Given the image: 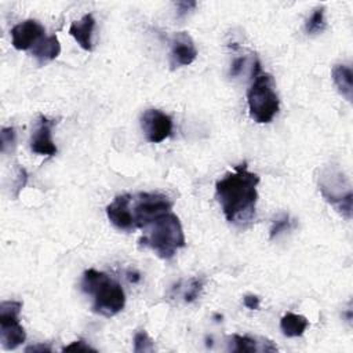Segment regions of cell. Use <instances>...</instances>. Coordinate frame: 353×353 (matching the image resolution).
Masks as SVG:
<instances>
[{"instance_id": "obj_11", "label": "cell", "mask_w": 353, "mask_h": 353, "mask_svg": "<svg viewBox=\"0 0 353 353\" xmlns=\"http://www.w3.org/2000/svg\"><path fill=\"white\" fill-rule=\"evenodd\" d=\"M197 57V50L193 39L188 32H178L171 40L170 65L171 69L190 65Z\"/></svg>"}, {"instance_id": "obj_5", "label": "cell", "mask_w": 353, "mask_h": 353, "mask_svg": "<svg viewBox=\"0 0 353 353\" xmlns=\"http://www.w3.org/2000/svg\"><path fill=\"white\" fill-rule=\"evenodd\" d=\"M319 189L323 197L346 219L352 218V190L341 171H325L319 179Z\"/></svg>"}, {"instance_id": "obj_10", "label": "cell", "mask_w": 353, "mask_h": 353, "mask_svg": "<svg viewBox=\"0 0 353 353\" xmlns=\"http://www.w3.org/2000/svg\"><path fill=\"white\" fill-rule=\"evenodd\" d=\"M131 199L132 196L128 193L116 196L114 200L106 207V215L110 223L119 230L131 232L137 229L132 212H131Z\"/></svg>"}, {"instance_id": "obj_14", "label": "cell", "mask_w": 353, "mask_h": 353, "mask_svg": "<svg viewBox=\"0 0 353 353\" xmlns=\"http://www.w3.org/2000/svg\"><path fill=\"white\" fill-rule=\"evenodd\" d=\"M61 54V44L55 34L43 37L33 48L32 55L36 58L39 65H46L54 61Z\"/></svg>"}, {"instance_id": "obj_12", "label": "cell", "mask_w": 353, "mask_h": 353, "mask_svg": "<svg viewBox=\"0 0 353 353\" xmlns=\"http://www.w3.org/2000/svg\"><path fill=\"white\" fill-rule=\"evenodd\" d=\"M55 125L54 120L47 119L46 116H40L36 124V128L30 138V150L37 154L54 156L57 154V146L52 141L51 130Z\"/></svg>"}, {"instance_id": "obj_3", "label": "cell", "mask_w": 353, "mask_h": 353, "mask_svg": "<svg viewBox=\"0 0 353 353\" xmlns=\"http://www.w3.org/2000/svg\"><path fill=\"white\" fill-rule=\"evenodd\" d=\"M143 229L139 244L149 247L163 259H171L176 250L186 245L181 221L172 212L159 216Z\"/></svg>"}, {"instance_id": "obj_21", "label": "cell", "mask_w": 353, "mask_h": 353, "mask_svg": "<svg viewBox=\"0 0 353 353\" xmlns=\"http://www.w3.org/2000/svg\"><path fill=\"white\" fill-rule=\"evenodd\" d=\"M15 141H17V134L14 127H1V131H0L1 153L10 152L15 146Z\"/></svg>"}, {"instance_id": "obj_4", "label": "cell", "mask_w": 353, "mask_h": 353, "mask_svg": "<svg viewBox=\"0 0 353 353\" xmlns=\"http://www.w3.org/2000/svg\"><path fill=\"white\" fill-rule=\"evenodd\" d=\"M247 102L250 117L259 124L273 120L280 108L276 84L272 74L261 72L252 77V83L247 91Z\"/></svg>"}, {"instance_id": "obj_22", "label": "cell", "mask_w": 353, "mask_h": 353, "mask_svg": "<svg viewBox=\"0 0 353 353\" xmlns=\"http://www.w3.org/2000/svg\"><path fill=\"white\" fill-rule=\"evenodd\" d=\"M291 226H292V221L290 219V216H288L287 214H283L281 216H279V218H276V219L273 221L272 228H270V234H269L270 239H274V237H277L280 233L290 230Z\"/></svg>"}, {"instance_id": "obj_23", "label": "cell", "mask_w": 353, "mask_h": 353, "mask_svg": "<svg viewBox=\"0 0 353 353\" xmlns=\"http://www.w3.org/2000/svg\"><path fill=\"white\" fill-rule=\"evenodd\" d=\"M197 3L194 0H181L175 3L176 7V15L178 18H183L185 15H188L190 11H193L196 8Z\"/></svg>"}, {"instance_id": "obj_28", "label": "cell", "mask_w": 353, "mask_h": 353, "mask_svg": "<svg viewBox=\"0 0 353 353\" xmlns=\"http://www.w3.org/2000/svg\"><path fill=\"white\" fill-rule=\"evenodd\" d=\"M127 277H128V280L131 281V283H138L139 280H141V276H139V273L138 272H128L127 273Z\"/></svg>"}, {"instance_id": "obj_16", "label": "cell", "mask_w": 353, "mask_h": 353, "mask_svg": "<svg viewBox=\"0 0 353 353\" xmlns=\"http://www.w3.org/2000/svg\"><path fill=\"white\" fill-rule=\"evenodd\" d=\"M309 321L305 316L296 313H287L280 320V328L283 334L288 338H295L303 335L305 330L307 328Z\"/></svg>"}, {"instance_id": "obj_2", "label": "cell", "mask_w": 353, "mask_h": 353, "mask_svg": "<svg viewBox=\"0 0 353 353\" xmlns=\"http://www.w3.org/2000/svg\"><path fill=\"white\" fill-rule=\"evenodd\" d=\"M81 291L94 298L92 312L112 317L121 312L125 305V294L121 285L103 272L87 269L83 273Z\"/></svg>"}, {"instance_id": "obj_19", "label": "cell", "mask_w": 353, "mask_h": 353, "mask_svg": "<svg viewBox=\"0 0 353 353\" xmlns=\"http://www.w3.org/2000/svg\"><path fill=\"white\" fill-rule=\"evenodd\" d=\"M134 352L135 353L153 352V341L150 339V336L145 330H141L134 335Z\"/></svg>"}, {"instance_id": "obj_7", "label": "cell", "mask_w": 353, "mask_h": 353, "mask_svg": "<svg viewBox=\"0 0 353 353\" xmlns=\"http://www.w3.org/2000/svg\"><path fill=\"white\" fill-rule=\"evenodd\" d=\"M22 302L4 301L0 303V342L3 349L14 350L26 339V332L19 324Z\"/></svg>"}, {"instance_id": "obj_6", "label": "cell", "mask_w": 353, "mask_h": 353, "mask_svg": "<svg viewBox=\"0 0 353 353\" xmlns=\"http://www.w3.org/2000/svg\"><path fill=\"white\" fill-rule=\"evenodd\" d=\"M131 212L137 228H145L159 216L170 212L172 201L161 193H138L131 199Z\"/></svg>"}, {"instance_id": "obj_24", "label": "cell", "mask_w": 353, "mask_h": 353, "mask_svg": "<svg viewBox=\"0 0 353 353\" xmlns=\"http://www.w3.org/2000/svg\"><path fill=\"white\" fill-rule=\"evenodd\" d=\"M62 352H97V350L94 347H91L85 341L79 339V341H74L70 345L65 346L62 349Z\"/></svg>"}, {"instance_id": "obj_8", "label": "cell", "mask_w": 353, "mask_h": 353, "mask_svg": "<svg viewBox=\"0 0 353 353\" xmlns=\"http://www.w3.org/2000/svg\"><path fill=\"white\" fill-rule=\"evenodd\" d=\"M141 128L148 142L159 143L171 135L172 119L159 109H148L141 114Z\"/></svg>"}, {"instance_id": "obj_25", "label": "cell", "mask_w": 353, "mask_h": 353, "mask_svg": "<svg viewBox=\"0 0 353 353\" xmlns=\"http://www.w3.org/2000/svg\"><path fill=\"white\" fill-rule=\"evenodd\" d=\"M243 302H244V306L250 310H256L259 307V298L256 295L248 294V295L244 296Z\"/></svg>"}, {"instance_id": "obj_9", "label": "cell", "mask_w": 353, "mask_h": 353, "mask_svg": "<svg viewBox=\"0 0 353 353\" xmlns=\"http://www.w3.org/2000/svg\"><path fill=\"white\" fill-rule=\"evenodd\" d=\"M46 29L36 19H26L11 29L12 47L19 51H25L33 48L43 37Z\"/></svg>"}, {"instance_id": "obj_27", "label": "cell", "mask_w": 353, "mask_h": 353, "mask_svg": "<svg viewBox=\"0 0 353 353\" xmlns=\"http://www.w3.org/2000/svg\"><path fill=\"white\" fill-rule=\"evenodd\" d=\"M243 63H244V58H241V57L236 58L230 66V76H233V77L237 76L243 69Z\"/></svg>"}, {"instance_id": "obj_26", "label": "cell", "mask_w": 353, "mask_h": 353, "mask_svg": "<svg viewBox=\"0 0 353 353\" xmlns=\"http://www.w3.org/2000/svg\"><path fill=\"white\" fill-rule=\"evenodd\" d=\"M25 352L26 353H30V352H33V353H51L52 349H51V346H48L46 343H36V345L25 347Z\"/></svg>"}, {"instance_id": "obj_20", "label": "cell", "mask_w": 353, "mask_h": 353, "mask_svg": "<svg viewBox=\"0 0 353 353\" xmlns=\"http://www.w3.org/2000/svg\"><path fill=\"white\" fill-rule=\"evenodd\" d=\"M203 290V280L199 279V277H192L188 284H186V288L183 291V301L185 302H193L201 292Z\"/></svg>"}, {"instance_id": "obj_1", "label": "cell", "mask_w": 353, "mask_h": 353, "mask_svg": "<svg viewBox=\"0 0 353 353\" xmlns=\"http://www.w3.org/2000/svg\"><path fill=\"white\" fill-rule=\"evenodd\" d=\"M259 176L248 171L247 163H241L215 183V196L222 207L225 218L236 225L245 226L255 216L258 201L256 186Z\"/></svg>"}, {"instance_id": "obj_15", "label": "cell", "mask_w": 353, "mask_h": 353, "mask_svg": "<svg viewBox=\"0 0 353 353\" xmlns=\"http://www.w3.org/2000/svg\"><path fill=\"white\" fill-rule=\"evenodd\" d=\"M332 80L339 94L347 101L353 99V73L346 65H335L332 68Z\"/></svg>"}, {"instance_id": "obj_18", "label": "cell", "mask_w": 353, "mask_h": 353, "mask_svg": "<svg viewBox=\"0 0 353 353\" xmlns=\"http://www.w3.org/2000/svg\"><path fill=\"white\" fill-rule=\"evenodd\" d=\"M325 29V17H324V7H317L310 18L305 23V30L307 34H316Z\"/></svg>"}, {"instance_id": "obj_13", "label": "cell", "mask_w": 353, "mask_h": 353, "mask_svg": "<svg viewBox=\"0 0 353 353\" xmlns=\"http://www.w3.org/2000/svg\"><path fill=\"white\" fill-rule=\"evenodd\" d=\"M95 26V19L92 14H85L81 19L73 21L69 26V34L79 43V46L85 50H92V30Z\"/></svg>"}, {"instance_id": "obj_17", "label": "cell", "mask_w": 353, "mask_h": 353, "mask_svg": "<svg viewBox=\"0 0 353 353\" xmlns=\"http://www.w3.org/2000/svg\"><path fill=\"white\" fill-rule=\"evenodd\" d=\"M233 341V352L239 353H255V352H263V347L259 346V342L251 336L247 335H237L234 334L232 336Z\"/></svg>"}]
</instances>
